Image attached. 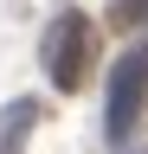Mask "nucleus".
Masks as SVG:
<instances>
[{"label":"nucleus","mask_w":148,"mask_h":154,"mask_svg":"<svg viewBox=\"0 0 148 154\" xmlns=\"http://www.w3.org/2000/svg\"><path fill=\"white\" fill-rule=\"evenodd\" d=\"M142 109H148V45H129L109 64V84H103V135L116 148H129Z\"/></svg>","instance_id":"f03ea898"},{"label":"nucleus","mask_w":148,"mask_h":154,"mask_svg":"<svg viewBox=\"0 0 148 154\" xmlns=\"http://www.w3.org/2000/svg\"><path fill=\"white\" fill-rule=\"evenodd\" d=\"M90 45H97V38H90V13H77V7H58V13H52V26L39 38V64L52 77V90H84Z\"/></svg>","instance_id":"f257e3e1"},{"label":"nucleus","mask_w":148,"mask_h":154,"mask_svg":"<svg viewBox=\"0 0 148 154\" xmlns=\"http://www.w3.org/2000/svg\"><path fill=\"white\" fill-rule=\"evenodd\" d=\"M122 154H142V148H122Z\"/></svg>","instance_id":"39448f33"},{"label":"nucleus","mask_w":148,"mask_h":154,"mask_svg":"<svg viewBox=\"0 0 148 154\" xmlns=\"http://www.w3.org/2000/svg\"><path fill=\"white\" fill-rule=\"evenodd\" d=\"M116 19H148V0H116Z\"/></svg>","instance_id":"20e7f679"},{"label":"nucleus","mask_w":148,"mask_h":154,"mask_svg":"<svg viewBox=\"0 0 148 154\" xmlns=\"http://www.w3.org/2000/svg\"><path fill=\"white\" fill-rule=\"evenodd\" d=\"M32 128H39V103H32V96H13V103L0 109V154H26Z\"/></svg>","instance_id":"7ed1b4c3"}]
</instances>
